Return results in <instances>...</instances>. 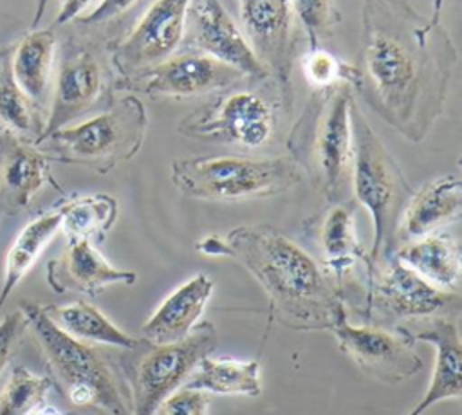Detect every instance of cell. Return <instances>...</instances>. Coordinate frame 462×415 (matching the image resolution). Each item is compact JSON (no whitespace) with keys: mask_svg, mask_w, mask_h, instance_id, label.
Wrapping results in <instances>:
<instances>
[{"mask_svg":"<svg viewBox=\"0 0 462 415\" xmlns=\"http://www.w3.org/2000/svg\"><path fill=\"white\" fill-rule=\"evenodd\" d=\"M146 110L137 96H125L110 108L76 124L61 126L38 143H47L60 162L108 173L117 164L134 159L146 135Z\"/></svg>","mask_w":462,"mask_h":415,"instance_id":"ba28073f","label":"cell"},{"mask_svg":"<svg viewBox=\"0 0 462 415\" xmlns=\"http://www.w3.org/2000/svg\"><path fill=\"white\" fill-rule=\"evenodd\" d=\"M99 0H63L61 2V7L54 18V23L56 25H63V23H69L72 20H78L81 18L83 14H87L92 5H96Z\"/></svg>","mask_w":462,"mask_h":415,"instance_id":"d590c367","label":"cell"},{"mask_svg":"<svg viewBox=\"0 0 462 415\" xmlns=\"http://www.w3.org/2000/svg\"><path fill=\"white\" fill-rule=\"evenodd\" d=\"M43 310L63 332L78 341L121 350L132 348L139 343V337L121 330L97 307L87 301L78 300L63 305H43Z\"/></svg>","mask_w":462,"mask_h":415,"instance_id":"4316f807","label":"cell"},{"mask_svg":"<svg viewBox=\"0 0 462 415\" xmlns=\"http://www.w3.org/2000/svg\"><path fill=\"white\" fill-rule=\"evenodd\" d=\"M393 256L437 289L458 292L462 272L460 247L444 229L431 231L397 245Z\"/></svg>","mask_w":462,"mask_h":415,"instance_id":"603a6c76","label":"cell"},{"mask_svg":"<svg viewBox=\"0 0 462 415\" xmlns=\"http://www.w3.org/2000/svg\"><path fill=\"white\" fill-rule=\"evenodd\" d=\"M462 215V182L457 175H440L428 180L419 191H413L402 209L397 227V245L439 231L448 224L460 220Z\"/></svg>","mask_w":462,"mask_h":415,"instance_id":"44dd1931","label":"cell"},{"mask_svg":"<svg viewBox=\"0 0 462 415\" xmlns=\"http://www.w3.org/2000/svg\"><path fill=\"white\" fill-rule=\"evenodd\" d=\"M20 310L47 361L52 384L70 406L94 415H132L116 355L63 332L36 301H22Z\"/></svg>","mask_w":462,"mask_h":415,"instance_id":"3957f363","label":"cell"},{"mask_svg":"<svg viewBox=\"0 0 462 415\" xmlns=\"http://www.w3.org/2000/svg\"><path fill=\"white\" fill-rule=\"evenodd\" d=\"M58 209L61 215V229L69 240H103L117 218L119 204L112 195L96 193L67 198Z\"/></svg>","mask_w":462,"mask_h":415,"instance_id":"83f0119b","label":"cell"},{"mask_svg":"<svg viewBox=\"0 0 462 415\" xmlns=\"http://www.w3.org/2000/svg\"><path fill=\"white\" fill-rule=\"evenodd\" d=\"M292 14L303 25L309 51L318 49L319 42L330 32V29L339 23L341 14L334 5V0H289Z\"/></svg>","mask_w":462,"mask_h":415,"instance_id":"4dcf8cb0","label":"cell"},{"mask_svg":"<svg viewBox=\"0 0 462 415\" xmlns=\"http://www.w3.org/2000/svg\"><path fill=\"white\" fill-rule=\"evenodd\" d=\"M103 87V67L94 52L76 51L63 58L56 74L47 123L34 143L87 112L99 99Z\"/></svg>","mask_w":462,"mask_h":415,"instance_id":"ffe728a7","label":"cell"},{"mask_svg":"<svg viewBox=\"0 0 462 415\" xmlns=\"http://www.w3.org/2000/svg\"><path fill=\"white\" fill-rule=\"evenodd\" d=\"M330 332L346 357L365 374L383 383H402L422 368L415 341L402 325H354L343 314Z\"/></svg>","mask_w":462,"mask_h":415,"instance_id":"30bf717a","label":"cell"},{"mask_svg":"<svg viewBox=\"0 0 462 415\" xmlns=\"http://www.w3.org/2000/svg\"><path fill=\"white\" fill-rule=\"evenodd\" d=\"M61 229V215L60 209H49L31 218L13 240L4 267V280L0 287V314L16 289V285L27 276V272L34 267L40 254L52 242V238Z\"/></svg>","mask_w":462,"mask_h":415,"instance_id":"d4e9b609","label":"cell"},{"mask_svg":"<svg viewBox=\"0 0 462 415\" xmlns=\"http://www.w3.org/2000/svg\"><path fill=\"white\" fill-rule=\"evenodd\" d=\"M206 256L240 263L265 290L269 323L296 330H332L346 314L339 287L300 244L267 224L236 226L195 244Z\"/></svg>","mask_w":462,"mask_h":415,"instance_id":"7a4b0ae2","label":"cell"},{"mask_svg":"<svg viewBox=\"0 0 462 415\" xmlns=\"http://www.w3.org/2000/svg\"><path fill=\"white\" fill-rule=\"evenodd\" d=\"M245 78L240 70L197 51L180 52L116 83V88L150 97H195L227 88Z\"/></svg>","mask_w":462,"mask_h":415,"instance_id":"5bb4252c","label":"cell"},{"mask_svg":"<svg viewBox=\"0 0 462 415\" xmlns=\"http://www.w3.org/2000/svg\"><path fill=\"white\" fill-rule=\"evenodd\" d=\"M262 366L256 359H231L206 355L180 388L217 395H262Z\"/></svg>","mask_w":462,"mask_h":415,"instance_id":"484cf974","label":"cell"},{"mask_svg":"<svg viewBox=\"0 0 462 415\" xmlns=\"http://www.w3.org/2000/svg\"><path fill=\"white\" fill-rule=\"evenodd\" d=\"M184 38H189L200 52L240 70L245 78H271L222 0H191Z\"/></svg>","mask_w":462,"mask_h":415,"instance_id":"2e32d148","label":"cell"},{"mask_svg":"<svg viewBox=\"0 0 462 415\" xmlns=\"http://www.w3.org/2000/svg\"><path fill=\"white\" fill-rule=\"evenodd\" d=\"M410 0H363L357 88L392 128L420 143L444 114L458 54L440 22Z\"/></svg>","mask_w":462,"mask_h":415,"instance_id":"6da1fadb","label":"cell"},{"mask_svg":"<svg viewBox=\"0 0 462 415\" xmlns=\"http://www.w3.org/2000/svg\"><path fill=\"white\" fill-rule=\"evenodd\" d=\"M25 328H27V319L20 309L13 310L2 318V321H0V374L7 366V361L11 359L13 352L16 350V345L20 343Z\"/></svg>","mask_w":462,"mask_h":415,"instance_id":"836d02e7","label":"cell"},{"mask_svg":"<svg viewBox=\"0 0 462 415\" xmlns=\"http://www.w3.org/2000/svg\"><path fill=\"white\" fill-rule=\"evenodd\" d=\"M52 386L49 375L36 374L27 366H13L0 390V415H29L45 402Z\"/></svg>","mask_w":462,"mask_h":415,"instance_id":"f1b7e54d","label":"cell"},{"mask_svg":"<svg viewBox=\"0 0 462 415\" xmlns=\"http://www.w3.org/2000/svg\"><path fill=\"white\" fill-rule=\"evenodd\" d=\"M173 186L189 198L242 202L269 198L301 182L300 166L287 157H184L170 166Z\"/></svg>","mask_w":462,"mask_h":415,"instance_id":"8992f818","label":"cell"},{"mask_svg":"<svg viewBox=\"0 0 462 415\" xmlns=\"http://www.w3.org/2000/svg\"><path fill=\"white\" fill-rule=\"evenodd\" d=\"M303 76L314 90L328 88L337 83H348L354 88L357 83V67L348 65L332 52L318 47L303 56Z\"/></svg>","mask_w":462,"mask_h":415,"instance_id":"f546056e","label":"cell"},{"mask_svg":"<svg viewBox=\"0 0 462 415\" xmlns=\"http://www.w3.org/2000/svg\"><path fill=\"white\" fill-rule=\"evenodd\" d=\"M45 184L60 186L51 173L49 155L13 132L0 135V213L23 211Z\"/></svg>","mask_w":462,"mask_h":415,"instance_id":"e0dca14e","label":"cell"},{"mask_svg":"<svg viewBox=\"0 0 462 415\" xmlns=\"http://www.w3.org/2000/svg\"><path fill=\"white\" fill-rule=\"evenodd\" d=\"M191 0H153L139 22L110 45V61L117 81L132 78L173 56L186 34Z\"/></svg>","mask_w":462,"mask_h":415,"instance_id":"4fadbf2b","label":"cell"},{"mask_svg":"<svg viewBox=\"0 0 462 415\" xmlns=\"http://www.w3.org/2000/svg\"><path fill=\"white\" fill-rule=\"evenodd\" d=\"M32 106L34 105L13 83L11 76L0 79V121L7 124L9 132L25 134L34 130Z\"/></svg>","mask_w":462,"mask_h":415,"instance_id":"1f68e13d","label":"cell"},{"mask_svg":"<svg viewBox=\"0 0 462 415\" xmlns=\"http://www.w3.org/2000/svg\"><path fill=\"white\" fill-rule=\"evenodd\" d=\"M137 0H99L87 14L78 18L85 25H97L103 22H108L112 18H117L119 14L126 13L130 7H134Z\"/></svg>","mask_w":462,"mask_h":415,"instance_id":"e575fe53","label":"cell"},{"mask_svg":"<svg viewBox=\"0 0 462 415\" xmlns=\"http://www.w3.org/2000/svg\"><path fill=\"white\" fill-rule=\"evenodd\" d=\"M350 114L354 135L350 186L356 202L370 213L374 224V240L365 260V269L370 271L397 249L399 220L413 189L356 103Z\"/></svg>","mask_w":462,"mask_h":415,"instance_id":"5b68a950","label":"cell"},{"mask_svg":"<svg viewBox=\"0 0 462 415\" xmlns=\"http://www.w3.org/2000/svg\"><path fill=\"white\" fill-rule=\"evenodd\" d=\"M413 341L435 346V370L424 397L408 415H422L433 404L462 395V343L457 323L448 316H431L402 325Z\"/></svg>","mask_w":462,"mask_h":415,"instance_id":"ac0fdd59","label":"cell"},{"mask_svg":"<svg viewBox=\"0 0 462 415\" xmlns=\"http://www.w3.org/2000/svg\"><path fill=\"white\" fill-rule=\"evenodd\" d=\"M217 328L209 321L197 323L189 334L173 343H152L139 337L132 348L116 354V363L128 390L130 413L152 415L179 390L195 366L217 346Z\"/></svg>","mask_w":462,"mask_h":415,"instance_id":"52a82bcc","label":"cell"},{"mask_svg":"<svg viewBox=\"0 0 462 415\" xmlns=\"http://www.w3.org/2000/svg\"><path fill=\"white\" fill-rule=\"evenodd\" d=\"M51 0H36V7H34V16H32V20H31V25L32 27H36L38 23H40V20L43 18V13H45V9H47V4H49Z\"/></svg>","mask_w":462,"mask_h":415,"instance_id":"74e56055","label":"cell"},{"mask_svg":"<svg viewBox=\"0 0 462 415\" xmlns=\"http://www.w3.org/2000/svg\"><path fill=\"white\" fill-rule=\"evenodd\" d=\"M29 415H69V413H65L63 410H60V408L54 406V404L43 402V404H40L36 410H32Z\"/></svg>","mask_w":462,"mask_h":415,"instance_id":"8d00e7d4","label":"cell"},{"mask_svg":"<svg viewBox=\"0 0 462 415\" xmlns=\"http://www.w3.org/2000/svg\"><path fill=\"white\" fill-rule=\"evenodd\" d=\"M152 415H209V393L179 388L168 395Z\"/></svg>","mask_w":462,"mask_h":415,"instance_id":"d6a6232c","label":"cell"},{"mask_svg":"<svg viewBox=\"0 0 462 415\" xmlns=\"http://www.w3.org/2000/svg\"><path fill=\"white\" fill-rule=\"evenodd\" d=\"M213 280L199 272L173 289L141 327L144 339L152 343H173L186 337L199 323L213 294Z\"/></svg>","mask_w":462,"mask_h":415,"instance_id":"7402d4cb","label":"cell"},{"mask_svg":"<svg viewBox=\"0 0 462 415\" xmlns=\"http://www.w3.org/2000/svg\"><path fill=\"white\" fill-rule=\"evenodd\" d=\"M274 121V112L262 96L238 90L184 117L179 132L191 139L258 148L271 139Z\"/></svg>","mask_w":462,"mask_h":415,"instance_id":"7c38bea8","label":"cell"},{"mask_svg":"<svg viewBox=\"0 0 462 415\" xmlns=\"http://www.w3.org/2000/svg\"><path fill=\"white\" fill-rule=\"evenodd\" d=\"M242 32L251 49L278 81L283 105H292V9L289 0H238Z\"/></svg>","mask_w":462,"mask_h":415,"instance_id":"9a60e30c","label":"cell"},{"mask_svg":"<svg viewBox=\"0 0 462 415\" xmlns=\"http://www.w3.org/2000/svg\"><path fill=\"white\" fill-rule=\"evenodd\" d=\"M458 307V292L437 289L392 254L366 271V289L357 312L372 325L393 327L401 319H424Z\"/></svg>","mask_w":462,"mask_h":415,"instance_id":"9c48e42d","label":"cell"},{"mask_svg":"<svg viewBox=\"0 0 462 415\" xmlns=\"http://www.w3.org/2000/svg\"><path fill=\"white\" fill-rule=\"evenodd\" d=\"M56 58V36L51 29H32L16 45L11 58V79L36 106L45 103Z\"/></svg>","mask_w":462,"mask_h":415,"instance_id":"cb8c5ba5","label":"cell"},{"mask_svg":"<svg viewBox=\"0 0 462 415\" xmlns=\"http://www.w3.org/2000/svg\"><path fill=\"white\" fill-rule=\"evenodd\" d=\"M135 281V271L112 265L87 238L69 240L67 247L47 263V283L58 294L74 290L94 298L108 285Z\"/></svg>","mask_w":462,"mask_h":415,"instance_id":"d6986e66","label":"cell"},{"mask_svg":"<svg viewBox=\"0 0 462 415\" xmlns=\"http://www.w3.org/2000/svg\"><path fill=\"white\" fill-rule=\"evenodd\" d=\"M303 236L312 247L316 262L339 287L345 307L348 301V305L359 310L363 294L352 280V271L357 262L365 265L366 251L356 231V200L332 202L323 211L312 215L303 224Z\"/></svg>","mask_w":462,"mask_h":415,"instance_id":"8fae6325","label":"cell"},{"mask_svg":"<svg viewBox=\"0 0 462 415\" xmlns=\"http://www.w3.org/2000/svg\"><path fill=\"white\" fill-rule=\"evenodd\" d=\"M352 90L348 83L314 90L287 139L289 157L328 204L346 200L350 186Z\"/></svg>","mask_w":462,"mask_h":415,"instance_id":"277c9868","label":"cell"}]
</instances>
